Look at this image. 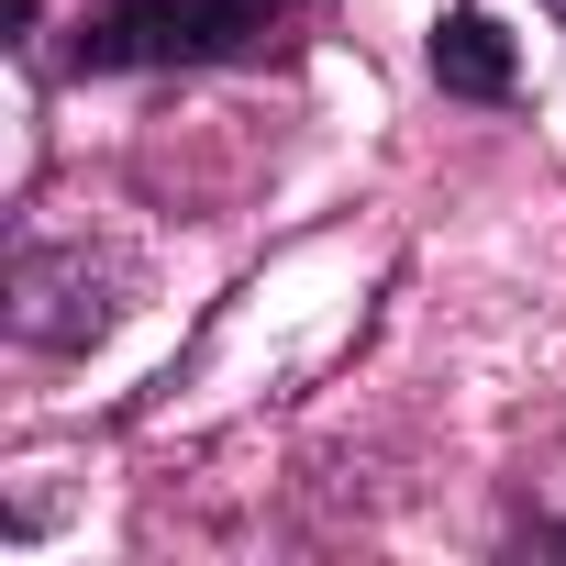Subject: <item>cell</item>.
Listing matches in <instances>:
<instances>
[{"label": "cell", "instance_id": "cell-3", "mask_svg": "<svg viewBox=\"0 0 566 566\" xmlns=\"http://www.w3.org/2000/svg\"><path fill=\"white\" fill-rule=\"evenodd\" d=\"M555 12H566V0H555Z\"/></svg>", "mask_w": 566, "mask_h": 566}, {"label": "cell", "instance_id": "cell-1", "mask_svg": "<svg viewBox=\"0 0 566 566\" xmlns=\"http://www.w3.org/2000/svg\"><path fill=\"white\" fill-rule=\"evenodd\" d=\"M290 0H101L67 34V67L78 78H123V67H233V56H266Z\"/></svg>", "mask_w": 566, "mask_h": 566}, {"label": "cell", "instance_id": "cell-2", "mask_svg": "<svg viewBox=\"0 0 566 566\" xmlns=\"http://www.w3.org/2000/svg\"><path fill=\"white\" fill-rule=\"evenodd\" d=\"M433 78H444L455 101H511L522 56H511V34H500L489 12H444V23H433Z\"/></svg>", "mask_w": 566, "mask_h": 566}]
</instances>
